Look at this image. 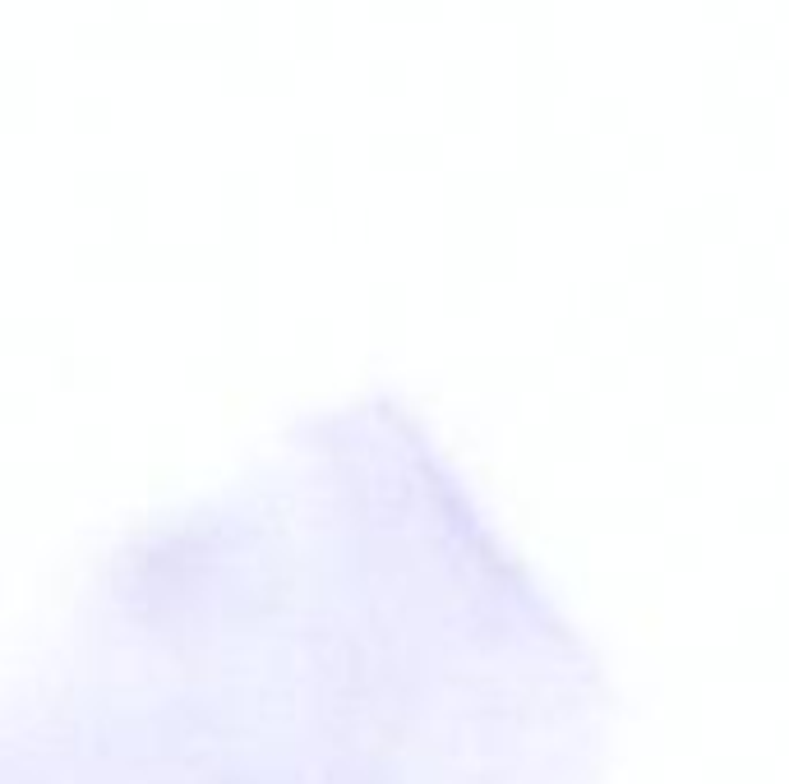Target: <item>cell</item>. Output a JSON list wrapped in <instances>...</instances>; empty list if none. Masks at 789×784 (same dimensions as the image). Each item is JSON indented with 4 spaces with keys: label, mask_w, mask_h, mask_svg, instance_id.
<instances>
[{
    "label": "cell",
    "mask_w": 789,
    "mask_h": 784,
    "mask_svg": "<svg viewBox=\"0 0 789 784\" xmlns=\"http://www.w3.org/2000/svg\"><path fill=\"white\" fill-rule=\"evenodd\" d=\"M296 46L305 56H324L333 46V0H301L296 6Z\"/></svg>",
    "instance_id": "obj_1"
},
{
    "label": "cell",
    "mask_w": 789,
    "mask_h": 784,
    "mask_svg": "<svg viewBox=\"0 0 789 784\" xmlns=\"http://www.w3.org/2000/svg\"><path fill=\"white\" fill-rule=\"evenodd\" d=\"M365 78H370L379 93H398V88H407V61L383 51V56H375L370 65H365Z\"/></svg>",
    "instance_id": "obj_2"
},
{
    "label": "cell",
    "mask_w": 789,
    "mask_h": 784,
    "mask_svg": "<svg viewBox=\"0 0 789 784\" xmlns=\"http://www.w3.org/2000/svg\"><path fill=\"white\" fill-rule=\"evenodd\" d=\"M734 46H739V56H748V61L771 56V51H776V33H771V23H761V19L739 23V33H734Z\"/></svg>",
    "instance_id": "obj_3"
},
{
    "label": "cell",
    "mask_w": 789,
    "mask_h": 784,
    "mask_svg": "<svg viewBox=\"0 0 789 784\" xmlns=\"http://www.w3.org/2000/svg\"><path fill=\"white\" fill-rule=\"evenodd\" d=\"M74 116L84 120V125H102V120H112V107H107V97H97V93H84L74 102Z\"/></svg>",
    "instance_id": "obj_4"
},
{
    "label": "cell",
    "mask_w": 789,
    "mask_h": 784,
    "mask_svg": "<svg viewBox=\"0 0 789 784\" xmlns=\"http://www.w3.org/2000/svg\"><path fill=\"white\" fill-rule=\"evenodd\" d=\"M619 107H623L619 93H600V97H596V116H600V120H619Z\"/></svg>",
    "instance_id": "obj_5"
}]
</instances>
